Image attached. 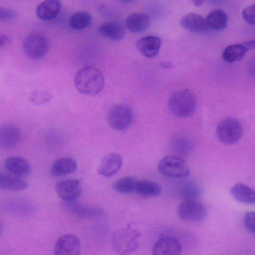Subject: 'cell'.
Returning a JSON list of instances; mask_svg holds the SVG:
<instances>
[{
	"label": "cell",
	"mask_w": 255,
	"mask_h": 255,
	"mask_svg": "<svg viewBox=\"0 0 255 255\" xmlns=\"http://www.w3.org/2000/svg\"><path fill=\"white\" fill-rule=\"evenodd\" d=\"M74 84L77 90L82 94L95 95L103 89L104 79L102 73L92 66H85L75 74Z\"/></svg>",
	"instance_id": "1"
},
{
	"label": "cell",
	"mask_w": 255,
	"mask_h": 255,
	"mask_svg": "<svg viewBox=\"0 0 255 255\" xmlns=\"http://www.w3.org/2000/svg\"><path fill=\"white\" fill-rule=\"evenodd\" d=\"M140 237V233L136 229L129 227L118 229L112 234V247L117 254H131L139 247Z\"/></svg>",
	"instance_id": "2"
},
{
	"label": "cell",
	"mask_w": 255,
	"mask_h": 255,
	"mask_svg": "<svg viewBox=\"0 0 255 255\" xmlns=\"http://www.w3.org/2000/svg\"><path fill=\"white\" fill-rule=\"evenodd\" d=\"M169 107L174 115L181 118L188 117L192 115L196 110V98L189 90L178 91L170 97Z\"/></svg>",
	"instance_id": "3"
},
{
	"label": "cell",
	"mask_w": 255,
	"mask_h": 255,
	"mask_svg": "<svg viewBox=\"0 0 255 255\" xmlns=\"http://www.w3.org/2000/svg\"><path fill=\"white\" fill-rule=\"evenodd\" d=\"M107 119L110 126L118 131L124 130L132 123L133 113L132 109L125 104H119L109 110Z\"/></svg>",
	"instance_id": "4"
},
{
	"label": "cell",
	"mask_w": 255,
	"mask_h": 255,
	"mask_svg": "<svg viewBox=\"0 0 255 255\" xmlns=\"http://www.w3.org/2000/svg\"><path fill=\"white\" fill-rule=\"evenodd\" d=\"M216 134L219 139L225 144L237 143L243 134V128L241 123L232 117L225 118L218 124Z\"/></svg>",
	"instance_id": "5"
},
{
	"label": "cell",
	"mask_w": 255,
	"mask_h": 255,
	"mask_svg": "<svg viewBox=\"0 0 255 255\" xmlns=\"http://www.w3.org/2000/svg\"><path fill=\"white\" fill-rule=\"evenodd\" d=\"M158 170L163 176L170 178H183L190 172L186 162L180 157L170 155L161 159L158 164Z\"/></svg>",
	"instance_id": "6"
},
{
	"label": "cell",
	"mask_w": 255,
	"mask_h": 255,
	"mask_svg": "<svg viewBox=\"0 0 255 255\" xmlns=\"http://www.w3.org/2000/svg\"><path fill=\"white\" fill-rule=\"evenodd\" d=\"M49 47L47 38L43 34L35 32L29 34L24 39L23 50L29 58L37 60L42 58Z\"/></svg>",
	"instance_id": "7"
},
{
	"label": "cell",
	"mask_w": 255,
	"mask_h": 255,
	"mask_svg": "<svg viewBox=\"0 0 255 255\" xmlns=\"http://www.w3.org/2000/svg\"><path fill=\"white\" fill-rule=\"evenodd\" d=\"M177 214L183 221L199 222L205 219L207 209L203 204L196 200H186L178 206Z\"/></svg>",
	"instance_id": "8"
},
{
	"label": "cell",
	"mask_w": 255,
	"mask_h": 255,
	"mask_svg": "<svg viewBox=\"0 0 255 255\" xmlns=\"http://www.w3.org/2000/svg\"><path fill=\"white\" fill-rule=\"evenodd\" d=\"M55 191L58 196L64 201L73 202L81 195V184L76 179L63 180L57 183Z\"/></svg>",
	"instance_id": "9"
},
{
	"label": "cell",
	"mask_w": 255,
	"mask_h": 255,
	"mask_svg": "<svg viewBox=\"0 0 255 255\" xmlns=\"http://www.w3.org/2000/svg\"><path fill=\"white\" fill-rule=\"evenodd\" d=\"M81 244L77 237L65 234L56 241L54 249L56 255H77L80 254Z\"/></svg>",
	"instance_id": "10"
},
{
	"label": "cell",
	"mask_w": 255,
	"mask_h": 255,
	"mask_svg": "<svg viewBox=\"0 0 255 255\" xmlns=\"http://www.w3.org/2000/svg\"><path fill=\"white\" fill-rule=\"evenodd\" d=\"M21 139L19 129L14 125L4 124L0 126V147L10 149L17 146Z\"/></svg>",
	"instance_id": "11"
},
{
	"label": "cell",
	"mask_w": 255,
	"mask_h": 255,
	"mask_svg": "<svg viewBox=\"0 0 255 255\" xmlns=\"http://www.w3.org/2000/svg\"><path fill=\"white\" fill-rule=\"evenodd\" d=\"M152 251L154 255H178L181 253L182 247L176 238L166 236L155 243Z\"/></svg>",
	"instance_id": "12"
},
{
	"label": "cell",
	"mask_w": 255,
	"mask_h": 255,
	"mask_svg": "<svg viewBox=\"0 0 255 255\" xmlns=\"http://www.w3.org/2000/svg\"><path fill=\"white\" fill-rule=\"evenodd\" d=\"M122 163L123 159L120 155L116 153H109L101 160L98 172L105 177L113 176L119 171Z\"/></svg>",
	"instance_id": "13"
},
{
	"label": "cell",
	"mask_w": 255,
	"mask_h": 255,
	"mask_svg": "<svg viewBox=\"0 0 255 255\" xmlns=\"http://www.w3.org/2000/svg\"><path fill=\"white\" fill-rule=\"evenodd\" d=\"M61 9L59 0H45L37 7V16L43 21H50L55 19Z\"/></svg>",
	"instance_id": "14"
},
{
	"label": "cell",
	"mask_w": 255,
	"mask_h": 255,
	"mask_svg": "<svg viewBox=\"0 0 255 255\" xmlns=\"http://www.w3.org/2000/svg\"><path fill=\"white\" fill-rule=\"evenodd\" d=\"M161 45V40L157 36H148L139 39L136 43L139 52L147 58H152L159 52Z\"/></svg>",
	"instance_id": "15"
},
{
	"label": "cell",
	"mask_w": 255,
	"mask_h": 255,
	"mask_svg": "<svg viewBox=\"0 0 255 255\" xmlns=\"http://www.w3.org/2000/svg\"><path fill=\"white\" fill-rule=\"evenodd\" d=\"M4 165L7 171L18 177L27 175L31 169L29 162L24 158L19 156H11L6 158Z\"/></svg>",
	"instance_id": "16"
},
{
	"label": "cell",
	"mask_w": 255,
	"mask_h": 255,
	"mask_svg": "<svg viewBox=\"0 0 255 255\" xmlns=\"http://www.w3.org/2000/svg\"><path fill=\"white\" fill-rule=\"evenodd\" d=\"M150 22V17L147 14L134 13L127 17L125 25L130 31L133 33H140L148 28Z\"/></svg>",
	"instance_id": "17"
},
{
	"label": "cell",
	"mask_w": 255,
	"mask_h": 255,
	"mask_svg": "<svg viewBox=\"0 0 255 255\" xmlns=\"http://www.w3.org/2000/svg\"><path fill=\"white\" fill-rule=\"evenodd\" d=\"M180 25L184 29L192 32H202L208 29L205 19L194 13H189L183 16Z\"/></svg>",
	"instance_id": "18"
},
{
	"label": "cell",
	"mask_w": 255,
	"mask_h": 255,
	"mask_svg": "<svg viewBox=\"0 0 255 255\" xmlns=\"http://www.w3.org/2000/svg\"><path fill=\"white\" fill-rule=\"evenodd\" d=\"M77 165L71 157H62L55 160L50 168V173L54 176H62L76 171Z\"/></svg>",
	"instance_id": "19"
},
{
	"label": "cell",
	"mask_w": 255,
	"mask_h": 255,
	"mask_svg": "<svg viewBox=\"0 0 255 255\" xmlns=\"http://www.w3.org/2000/svg\"><path fill=\"white\" fill-rule=\"evenodd\" d=\"M232 196L238 201L247 204H255V191L249 186L237 183L230 189Z\"/></svg>",
	"instance_id": "20"
},
{
	"label": "cell",
	"mask_w": 255,
	"mask_h": 255,
	"mask_svg": "<svg viewBox=\"0 0 255 255\" xmlns=\"http://www.w3.org/2000/svg\"><path fill=\"white\" fill-rule=\"evenodd\" d=\"M98 31L103 36L116 41L122 40L125 34L123 27L115 22H106L101 24Z\"/></svg>",
	"instance_id": "21"
},
{
	"label": "cell",
	"mask_w": 255,
	"mask_h": 255,
	"mask_svg": "<svg viewBox=\"0 0 255 255\" xmlns=\"http://www.w3.org/2000/svg\"><path fill=\"white\" fill-rule=\"evenodd\" d=\"M227 16L223 11L214 10L211 11L205 19L208 29L220 31L225 29L227 25Z\"/></svg>",
	"instance_id": "22"
},
{
	"label": "cell",
	"mask_w": 255,
	"mask_h": 255,
	"mask_svg": "<svg viewBox=\"0 0 255 255\" xmlns=\"http://www.w3.org/2000/svg\"><path fill=\"white\" fill-rule=\"evenodd\" d=\"M28 187L27 183L21 179L0 173V189L18 191Z\"/></svg>",
	"instance_id": "23"
},
{
	"label": "cell",
	"mask_w": 255,
	"mask_h": 255,
	"mask_svg": "<svg viewBox=\"0 0 255 255\" xmlns=\"http://www.w3.org/2000/svg\"><path fill=\"white\" fill-rule=\"evenodd\" d=\"M161 187L158 183L148 180L138 181L136 193L144 197H156L161 193Z\"/></svg>",
	"instance_id": "24"
},
{
	"label": "cell",
	"mask_w": 255,
	"mask_h": 255,
	"mask_svg": "<svg viewBox=\"0 0 255 255\" xmlns=\"http://www.w3.org/2000/svg\"><path fill=\"white\" fill-rule=\"evenodd\" d=\"M248 51L243 44L230 45L223 51L222 58L228 63L238 61L244 58Z\"/></svg>",
	"instance_id": "25"
},
{
	"label": "cell",
	"mask_w": 255,
	"mask_h": 255,
	"mask_svg": "<svg viewBox=\"0 0 255 255\" xmlns=\"http://www.w3.org/2000/svg\"><path fill=\"white\" fill-rule=\"evenodd\" d=\"M92 19L91 14L87 12H76L70 17L69 24L70 27L75 30H82L91 24Z\"/></svg>",
	"instance_id": "26"
},
{
	"label": "cell",
	"mask_w": 255,
	"mask_h": 255,
	"mask_svg": "<svg viewBox=\"0 0 255 255\" xmlns=\"http://www.w3.org/2000/svg\"><path fill=\"white\" fill-rule=\"evenodd\" d=\"M138 180L132 176L122 178L116 181L113 186L117 192L122 194L131 193L136 192Z\"/></svg>",
	"instance_id": "27"
},
{
	"label": "cell",
	"mask_w": 255,
	"mask_h": 255,
	"mask_svg": "<svg viewBox=\"0 0 255 255\" xmlns=\"http://www.w3.org/2000/svg\"><path fill=\"white\" fill-rule=\"evenodd\" d=\"M198 191L196 185L188 184L182 188L180 191L181 196L186 200L194 199L197 196Z\"/></svg>",
	"instance_id": "28"
},
{
	"label": "cell",
	"mask_w": 255,
	"mask_h": 255,
	"mask_svg": "<svg viewBox=\"0 0 255 255\" xmlns=\"http://www.w3.org/2000/svg\"><path fill=\"white\" fill-rule=\"evenodd\" d=\"M244 225L249 232L253 235L255 234V212L254 211H249L246 213L244 218Z\"/></svg>",
	"instance_id": "29"
},
{
	"label": "cell",
	"mask_w": 255,
	"mask_h": 255,
	"mask_svg": "<svg viewBox=\"0 0 255 255\" xmlns=\"http://www.w3.org/2000/svg\"><path fill=\"white\" fill-rule=\"evenodd\" d=\"M242 15L244 20L247 23L255 25V5L254 4L246 7L243 10Z\"/></svg>",
	"instance_id": "30"
},
{
	"label": "cell",
	"mask_w": 255,
	"mask_h": 255,
	"mask_svg": "<svg viewBox=\"0 0 255 255\" xmlns=\"http://www.w3.org/2000/svg\"><path fill=\"white\" fill-rule=\"evenodd\" d=\"M17 16L16 12L13 10L0 8V19L8 20L15 18Z\"/></svg>",
	"instance_id": "31"
},
{
	"label": "cell",
	"mask_w": 255,
	"mask_h": 255,
	"mask_svg": "<svg viewBox=\"0 0 255 255\" xmlns=\"http://www.w3.org/2000/svg\"><path fill=\"white\" fill-rule=\"evenodd\" d=\"M248 50H252L255 48V41L252 40L245 42L242 43Z\"/></svg>",
	"instance_id": "32"
},
{
	"label": "cell",
	"mask_w": 255,
	"mask_h": 255,
	"mask_svg": "<svg viewBox=\"0 0 255 255\" xmlns=\"http://www.w3.org/2000/svg\"><path fill=\"white\" fill-rule=\"evenodd\" d=\"M8 41V38L5 35H0V46H2Z\"/></svg>",
	"instance_id": "33"
},
{
	"label": "cell",
	"mask_w": 255,
	"mask_h": 255,
	"mask_svg": "<svg viewBox=\"0 0 255 255\" xmlns=\"http://www.w3.org/2000/svg\"><path fill=\"white\" fill-rule=\"evenodd\" d=\"M205 0H193V3L197 7L201 6Z\"/></svg>",
	"instance_id": "34"
},
{
	"label": "cell",
	"mask_w": 255,
	"mask_h": 255,
	"mask_svg": "<svg viewBox=\"0 0 255 255\" xmlns=\"http://www.w3.org/2000/svg\"><path fill=\"white\" fill-rule=\"evenodd\" d=\"M211 2L215 3H220L221 1H222L223 0H208Z\"/></svg>",
	"instance_id": "35"
},
{
	"label": "cell",
	"mask_w": 255,
	"mask_h": 255,
	"mask_svg": "<svg viewBox=\"0 0 255 255\" xmlns=\"http://www.w3.org/2000/svg\"><path fill=\"white\" fill-rule=\"evenodd\" d=\"M2 229H3L2 224L1 222V221L0 220V236L2 232Z\"/></svg>",
	"instance_id": "36"
},
{
	"label": "cell",
	"mask_w": 255,
	"mask_h": 255,
	"mask_svg": "<svg viewBox=\"0 0 255 255\" xmlns=\"http://www.w3.org/2000/svg\"><path fill=\"white\" fill-rule=\"evenodd\" d=\"M122 1L125 2V3H128L134 0H121Z\"/></svg>",
	"instance_id": "37"
}]
</instances>
